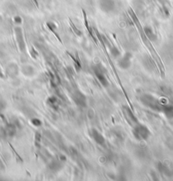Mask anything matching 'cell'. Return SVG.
Masks as SVG:
<instances>
[{
    "instance_id": "cell-12",
    "label": "cell",
    "mask_w": 173,
    "mask_h": 181,
    "mask_svg": "<svg viewBox=\"0 0 173 181\" xmlns=\"http://www.w3.org/2000/svg\"><path fill=\"white\" fill-rule=\"evenodd\" d=\"M22 73L27 77H32L35 74V69L31 65H26L22 68Z\"/></svg>"
},
{
    "instance_id": "cell-14",
    "label": "cell",
    "mask_w": 173,
    "mask_h": 181,
    "mask_svg": "<svg viewBox=\"0 0 173 181\" xmlns=\"http://www.w3.org/2000/svg\"><path fill=\"white\" fill-rule=\"evenodd\" d=\"M109 53H110L111 56L114 58H118L121 56V52L115 46H111L109 48Z\"/></svg>"
},
{
    "instance_id": "cell-17",
    "label": "cell",
    "mask_w": 173,
    "mask_h": 181,
    "mask_svg": "<svg viewBox=\"0 0 173 181\" xmlns=\"http://www.w3.org/2000/svg\"><path fill=\"white\" fill-rule=\"evenodd\" d=\"M14 21L15 24H17V25H20V24L22 23V18H21L20 16L17 15V16H15V17L14 18Z\"/></svg>"
},
{
    "instance_id": "cell-5",
    "label": "cell",
    "mask_w": 173,
    "mask_h": 181,
    "mask_svg": "<svg viewBox=\"0 0 173 181\" xmlns=\"http://www.w3.org/2000/svg\"><path fill=\"white\" fill-rule=\"evenodd\" d=\"M132 54L131 53H126L125 54L121 56L118 60V64L119 68L122 69H127L131 67L132 65Z\"/></svg>"
},
{
    "instance_id": "cell-1",
    "label": "cell",
    "mask_w": 173,
    "mask_h": 181,
    "mask_svg": "<svg viewBox=\"0 0 173 181\" xmlns=\"http://www.w3.org/2000/svg\"><path fill=\"white\" fill-rule=\"evenodd\" d=\"M132 135L137 140H146L150 136V130L144 124L138 123L135 126L132 127Z\"/></svg>"
},
{
    "instance_id": "cell-20",
    "label": "cell",
    "mask_w": 173,
    "mask_h": 181,
    "mask_svg": "<svg viewBox=\"0 0 173 181\" xmlns=\"http://www.w3.org/2000/svg\"><path fill=\"white\" fill-rule=\"evenodd\" d=\"M72 28L73 29H74V31H75V32H76V33H77V36H81L82 35V33L81 32H80V31H79V30H77V28L75 27V26H74V25H73L72 26Z\"/></svg>"
},
{
    "instance_id": "cell-15",
    "label": "cell",
    "mask_w": 173,
    "mask_h": 181,
    "mask_svg": "<svg viewBox=\"0 0 173 181\" xmlns=\"http://www.w3.org/2000/svg\"><path fill=\"white\" fill-rule=\"evenodd\" d=\"M31 122H32V124L34 125V126L36 127H39L42 125V121L39 119V118H33L32 120H31Z\"/></svg>"
},
{
    "instance_id": "cell-18",
    "label": "cell",
    "mask_w": 173,
    "mask_h": 181,
    "mask_svg": "<svg viewBox=\"0 0 173 181\" xmlns=\"http://www.w3.org/2000/svg\"><path fill=\"white\" fill-rule=\"evenodd\" d=\"M6 108V103H5L4 101L0 100V112H3Z\"/></svg>"
},
{
    "instance_id": "cell-4",
    "label": "cell",
    "mask_w": 173,
    "mask_h": 181,
    "mask_svg": "<svg viewBox=\"0 0 173 181\" xmlns=\"http://www.w3.org/2000/svg\"><path fill=\"white\" fill-rule=\"evenodd\" d=\"M71 98H72L73 102L77 105L78 107L85 108L86 106V97L81 91H74L72 92V95H71Z\"/></svg>"
},
{
    "instance_id": "cell-7",
    "label": "cell",
    "mask_w": 173,
    "mask_h": 181,
    "mask_svg": "<svg viewBox=\"0 0 173 181\" xmlns=\"http://www.w3.org/2000/svg\"><path fill=\"white\" fill-rule=\"evenodd\" d=\"M14 33H15V37H16V41H17V44L20 50L24 53L26 52L27 49V45H26V42H25V39H24V35H23L22 29L17 26V27L14 28Z\"/></svg>"
},
{
    "instance_id": "cell-10",
    "label": "cell",
    "mask_w": 173,
    "mask_h": 181,
    "mask_svg": "<svg viewBox=\"0 0 173 181\" xmlns=\"http://www.w3.org/2000/svg\"><path fill=\"white\" fill-rule=\"evenodd\" d=\"M48 106H49L51 109H54L55 111H58L59 109V99L55 97V96H51L49 97H48V99L46 101Z\"/></svg>"
},
{
    "instance_id": "cell-19",
    "label": "cell",
    "mask_w": 173,
    "mask_h": 181,
    "mask_svg": "<svg viewBox=\"0 0 173 181\" xmlns=\"http://www.w3.org/2000/svg\"><path fill=\"white\" fill-rule=\"evenodd\" d=\"M31 54H32V57H33L34 59H36V56H37V53H36V51H35V49L32 48V50H31Z\"/></svg>"
},
{
    "instance_id": "cell-2",
    "label": "cell",
    "mask_w": 173,
    "mask_h": 181,
    "mask_svg": "<svg viewBox=\"0 0 173 181\" xmlns=\"http://www.w3.org/2000/svg\"><path fill=\"white\" fill-rule=\"evenodd\" d=\"M121 110H122L123 116H124V118L126 119V121L129 124V125L133 127L139 123L137 118L135 116V114L133 113L132 110L129 106L124 105V106H122V108H121Z\"/></svg>"
},
{
    "instance_id": "cell-16",
    "label": "cell",
    "mask_w": 173,
    "mask_h": 181,
    "mask_svg": "<svg viewBox=\"0 0 173 181\" xmlns=\"http://www.w3.org/2000/svg\"><path fill=\"white\" fill-rule=\"evenodd\" d=\"M47 26L49 27V29L52 31L53 32H55V30L56 29V26L53 22H48L47 23Z\"/></svg>"
},
{
    "instance_id": "cell-11",
    "label": "cell",
    "mask_w": 173,
    "mask_h": 181,
    "mask_svg": "<svg viewBox=\"0 0 173 181\" xmlns=\"http://www.w3.org/2000/svg\"><path fill=\"white\" fill-rule=\"evenodd\" d=\"M143 32H144L146 36L148 37V39H149L150 41H154L157 39L156 34L154 32L153 29H152L150 26H144V27H143Z\"/></svg>"
},
{
    "instance_id": "cell-8",
    "label": "cell",
    "mask_w": 173,
    "mask_h": 181,
    "mask_svg": "<svg viewBox=\"0 0 173 181\" xmlns=\"http://www.w3.org/2000/svg\"><path fill=\"white\" fill-rule=\"evenodd\" d=\"M95 75L98 79V81L100 82V84L104 87H107L109 86V81L107 79V77L105 76V73L103 72V70L100 68H97L94 69Z\"/></svg>"
},
{
    "instance_id": "cell-9",
    "label": "cell",
    "mask_w": 173,
    "mask_h": 181,
    "mask_svg": "<svg viewBox=\"0 0 173 181\" xmlns=\"http://www.w3.org/2000/svg\"><path fill=\"white\" fill-rule=\"evenodd\" d=\"M91 136L98 145L103 146L105 143V138L99 130L96 129H93L91 130Z\"/></svg>"
},
{
    "instance_id": "cell-13",
    "label": "cell",
    "mask_w": 173,
    "mask_h": 181,
    "mask_svg": "<svg viewBox=\"0 0 173 181\" xmlns=\"http://www.w3.org/2000/svg\"><path fill=\"white\" fill-rule=\"evenodd\" d=\"M5 130H6V134L8 136L13 137L16 134V127L13 124H9L5 128Z\"/></svg>"
},
{
    "instance_id": "cell-3",
    "label": "cell",
    "mask_w": 173,
    "mask_h": 181,
    "mask_svg": "<svg viewBox=\"0 0 173 181\" xmlns=\"http://www.w3.org/2000/svg\"><path fill=\"white\" fill-rule=\"evenodd\" d=\"M140 101L144 106H146L149 109H152V110H159L160 109L158 101L152 96L147 95V94L143 95L140 97Z\"/></svg>"
},
{
    "instance_id": "cell-6",
    "label": "cell",
    "mask_w": 173,
    "mask_h": 181,
    "mask_svg": "<svg viewBox=\"0 0 173 181\" xmlns=\"http://www.w3.org/2000/svg\"><path fill=\"white\" fill-rule=\"evenodd\" d=\"M99 7L105 13H110L115 9V0H99Z\"/></svg>"
}]
</instances>
